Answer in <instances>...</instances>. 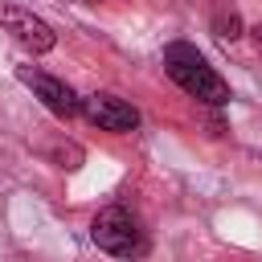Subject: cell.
<instances>
[{"instance_id": "cell-2", "label": "cell", "mask_w": 262, "mask_h": 262, "mask_svg": "<svg viewBox=\"0 0 262 262\" xmlns=\"http://www.w3.org/2000/svg\"><path fill=\"white\" fill-rule=\"evenodd\" d=\"M90 237L98 250L115 254V258H139L147 250V233L139 225V217H131L123 205H111L102 213H94L90 221Z\"/></svg>"}, {"instance_id": "cell-5", "label": "cell", "mask_w": 262, "mask_h": 262, "mask_svg": "<svg viewBox=\"0 0 262 262\" xmlns=\"http://www.w3.org/2000/svg\"><path fill=\"white\" fill-rule=\"evenodd\" d=\"M82 115H86L94 127L119 131V135L139 127V111H135L127 98H119V94H86V98H82Z\"/></svg>"}, {"instance_id": "cell-7", "label": "cell", "mask_w": 262, "mask_h": 262, "mask_svg": "<svg viewBox=\"0 0 262 262\" xmlns=\"http://www.w3.org/2000/svg\"><path fill=\"white\" fill-rule=\"evenodd\" d=\"M254 41H258V49H262V25H258V29H254Z\"/></svg>"}, {"instance_id": "cell-4", "label": "cell", "mask_w": 262, "mask_h": 262, "mask_svg": "<svg viewBox=\"0 0 262 262\" xmlns=\"http://www.w3.org/2000/svg\"><path fill=\"white\" fill-rule=\"evenodd\" d=\"M0 25L25 45V49H33V53H49L53 45H57V37H53V29L41 20V16H33L29 8H20V4H8V0H0Z\"/></svg>"}, {"instance_id": "cell-1", "label": "cell", "mask_w": 262, "mask_h": 262, "mask_svg": "<svg viewBox=\"0 0 262 262\" xmlns=\"http://www.w3.org/2000/svg\"><path fill=\"white\" fill-rule=\"evenodd\" d=\"M164 74L196 102H209V106H225L229 102V82L184 41H172L164 49Z\"/></svg>"}, {"instance_id": "cell-6", "label": "cell", "mask_w": 262, "mask_h": 262, "mask_svg": "<svg viewBox=\"0 0 262 262\" xmlns=\"http://www.w3.org/2000/svg\"><path fill=\"white\" fill-rule=\"evenodd\" d=\"M213 33H217V37H229V41L242 37V16H237L233 8H217V12H213Z\"/></svg>"}, {"instance_id": "cell-3", "label": "cell", "mask_w": 262, "mask_h": 262, "mask_svg": "<svg viewBox=\"0 0 262 262\" xmlns=\"http://www.w3.org/2000/svg\"><path fill=\"white\" fill-rule=\"evenodd\" d=\"M16 78H20L57 119H74V115L82 111V98H78L61 78H53V74H45V70H37V66H16Z\"/></svg>"}]
</instances>
